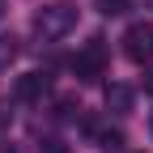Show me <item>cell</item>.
<instances>
[{
	"label": "cell",
	"instance_id": "8992f818",
	"mask_svg": "<svg viewBox=\"0 0 153 153\" xmlns=\"http://www.w3.org/2000/svg\"><path fill=\"white\" fill-rule=\"evenodd\" d=\"M17 51H22V43L13 34H0V72H9V64L17 60Z\"/></svg>",
	"mask_w": 153,
	"mask_h": 153
},
{
	"label": "cell",
	"instance_id": "3957f363",
	"mask_svg": "<svg viewBox=\"0 0 153 153\" xmlns=\"http://www.w3.org/2000/svg\"><path fill=\"white\" fill-rule=\"evenodd\" d=\"M102 68H106V43L102 38H89V43L76 51V76H81V81H98Z\"/></svg>",
	"mask_w": 153,
	"mask_h": 153
},
{
	"label": "cell",
	"instance_id": "6da1fadb",
	"mask_svg": "<svg viewBox=\"0 0 153 153\" xmlns=\"http://www.w3.org/2000/svg\"><path fill=\"white\" fill-rule=\"evenodd\" d=\"M76 17H81V9H76L72 0H51V4L34 9L30 26H34L38 38H64V34L76 30Z\"/></svg>",
	"mask_w": 153,
	"mask_h": 153
},
{
	"label": "cell",
	"instance_id": "ba28073f",
	"mask_svg": "<svg viewBox=\"0 0 153 153\" xmlns=\"http://www.w3.org/2000/svg\"><path fill=\"white\" fill-rule=\"evenodd\" d=\"M43 153H64V145H60V140H47V145H43Z\"/></svg>",
	"mask_w": 153,
	"mask_h": 153
},
{
	"label": "cell",
	"instance_id": "30bf717a",
	"mask_svg": "<svg viewBox=\"0 0 153 153\" xmlns=\"http://www.w3.org/2000/svg\"><path fill=\"white\" fill-rule=\"evenodd\" d=\"M149 94H153V76H149Z\"/></svg>",
	"mask_w": 153,
	"mask_h": 153
},
{
	"label": "cell",
	"instance_id": "5b68a950",
	"mask_svg": "<svg viewBox=\"0 0 153 153\" xmlns=\"http://www.w3.org/2000/svg\"><path fill=\"white\" fill-rule=\"evenodd\" d=\"M132 102H136V94H132L128 85H106V106H111L115 115H128Z\"/></svg>",
	"mask_w": 153,
	"mask_h": 153
},
{
	"label": "cell",
	"instance_id": "52a82bcc",
	"mask_svg": "<svg viewBox=\"0 0 153 153\" xmlns=\"http://www.w3.org/2000/svg\"><path fill=\"white\" fill-rule=\"evenodd\" d=\"M98 9L106 17H119V13H128V0H98Z\"/></svg>",
	"mask_w": 153,
	"mask_h": 153
},
{
	"label": "cell",
	"instance_id": "7a4b0ae2",
	"mask_svg": "<svg viewBox=\"0 0 153 153\" xmlns=\"http://www.w3.org/2000/svg\"><path fill=\"white\" fill-rule=\"evenodd\" d=\"M123 55H128L132 64H145L149 55H153V26L149 22H136V26L123 30Z\"/></svg>",
	"mask_w": 153,
	"mask_h": 153
},
{
	"label": "cell",
	"instance_id": "277c9868",
	"mask_svg": "<svg viewBox=\"0 0 153 153\" xmlns=\"http://www.w3.org/2000/svg\"><path fill=\"white\" fill-rule=\"evenodd\" d=\"M47 89H51V76H47V72H26V76H17V98H22V102L43 98Z\"/></svg>",
	"mask_w": 153,
	"mask_h": 153
},
{
	"label": "cell",
	"instance_id": "9c48e42d",
	"mask_svg": "<svg viewBox=\"0 0 153 153\" xmlns=\"http://www.w3.org/2000/svg\"><path fill=\"white\" fill-rule=\"evenodd\" d=\"M0 17H4V0H0Z\"/></svg>",
	"mask_w": 153,
	"mask_h": 153
}]
</instances>
